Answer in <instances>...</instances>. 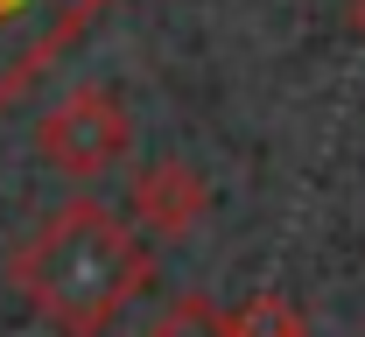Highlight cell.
<instances>
[{
  "instance_id": "cell-6",
  "label": "cell",
  "mask_w": 365,
  "mask_h": 337,
  "mask_svg": "<svg viewBox=\"0 0 365 337\" xmlns=\"http://www.w3.org/2000/svg\"><path fill=\"white\" fill-rule=\"evenodd\" d=\"M140 337H232V316L218 302H204V295H176Z\"/></svg>"
},
{
  "instance_id": "cell-3",
  "label": "cell",
  "mask_w": 365,
  "mask_h": 337,
  "mask_svg": "<svg viewBox=\"0 0 365 337\" xmlns=\"http://www.w3.org/2000/svg\"><path fill=\"white\" fill-rule=\"evenodd\" d=\"M98 14L106 0H0V105H21Z\"/></svg>"
},
{
  "instance_id": "cell-5",
  "label": "cell",
  "mask_w": 365,
  "mask_h": 337,
  "mask_svg": "<svg viewBox=\"0 0 365 337\" xmlns=\"http://www.w3.org/2000/svg\"><path fill=\"white\" fill-rule=\"evenodd\" d=\"M225 316H232V337H309L302 309H295L288 295H274V289L246 295V302H239V309H225Z\"/></svg>"
},
{
  "instance_id": "cell-4",
  "label": "cell",
  "mask_w": 365,
  "mask_h": 337,
  "mask_svg": "<svg viewBox=\"0 0 365 337\" xmlns=\"http://www.w3.org/2000/svg\"><path fill=\"white\" fill-rule=\"evenodd\" d=\"M204 211H211V183L182 155H155V162H140L134 176H127V218H134V232L190 239Z\"/></svg>"
},
{
  "instance_id": "cell-1",
  "label": "cell",
  "mask_w": 365,
  "mask_h": 337,
  "mask_svg": "<svg viewBox=\"0 0 365 337\" xmlns=\"http://www.w3.org/2000/svg\"><path fill=\"white\" fill-rule=\"evenodd\" d=\"M148 281H155V260L140 246L134 218L98 197L43 211L7 253V289L56 337H106Z\"/></svg>"
},
{
  "instance_id": "cell-7",
  "label": "cell",
  "mask_w": 365,
  "mask_h": 337,
  "mask_svg": "<svg viewBox=\"0 0 365 337\" xmlns=\"http://www.w3.org/2000/svg\"><path fill=\"white\" fill-rule=\"evenodd\" d=\"M344 21H351V36H359V49H365V0H344Z\"/></svg>"
},
{
  "instance_id": "cell-2",
  "label": "cell",
  "mask_w": 365,
  "mask_h": 337,
  "mask_svg": "<svg viewBox=\"0 0 365 337\" xmlns=\"http://www.w3.org/2000/svg\"><path fill=\"white\" fill-rule=\"evenodd\" d=\"M36 155H43L56 176L91 183V176H113L127 155H134V113L127 98L106 92V85H78L36 120Z\"/></svg>"
}]
</instances>
